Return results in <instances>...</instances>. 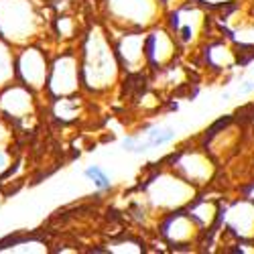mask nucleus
<instances>
[{"instance_id": "1", "label": "nucleus", "mask_w": 254, "mask_h": 254, "mask_svg": "<svg viewBox=\"0 0 254 254\" xmlns=\"http://www.w3.org/2000/svg\"><path fill=\"white\" fill-rule=\"evenodd\" d=\"M77 59L81 90H86L88 94L112 92L124 73L114 51L110 31L104 25H92L81 35Z\"/></svg>"}, {"instance_id": "2", "label": "nucleus", "mask_w": 254, "mask_h": 254, "mask_svg": "<svg viewBox=\"0 0 254 254\" xmlns=\"http://www.w3.org/2000/svg\"><path fill=\"white\" fill-rule=\"evenodd\" d=\"M49 8L43 0H0V37L14 49L39 43L51 27Z\"/></svg>"}, {"instance_id": "3", "label": "nucleus", "mask_w": 254, "mask_h": 254, "mask_svg": "<svg viewBox=\"0 0 254 254\" xmlns=\"http://www.w3.org/2000/svg\"><path fill=\"white\" fill-rule=\"evenodd\" d=\"M144 197L153 209L159 214H169V211L183 209L197 197L199 189L185 181L179 173H175L171 167L161 169L153 177H149L142 185Z\"/></svg>"}, {"instance_id": "4", "label": "nucleus", "mask_w": 254, "mask_h": 254, "mask_svg": "<svg viewBox=\"0 0 254 254\" xmlns=\"http://www.w3.org/2000/svg\"><path fill=\"white\" fill-rule=\"evenodd\" d=\"M102 8L114 31H149L167 12L163 0H102Z\"/></svg>"}, {"instance_id": "5", "label": "nucleus", "mask_w": 254, "mask_h": 254, "mask_svg": "<svg viewBox=\"0 0 254 254\" xmlns=\"http://www.w3.org/2000/svg\"><path fill=\"white\" fill-rule=\"evenodd\" d=\"M165 25L173 33L179 49H189L201 43L207 25H209V10L193 0H185V2L169 8L165 12Z\"/></svg>"}, {"instance_id": "6", "label": "nucleus", "mask_w": 254, "mask_h": 254, "mask_svg": "<svg viewBox=\"0 0 254 254\" xmlns=\"http://www.w3.org/2000/svg\"><path fill=\"white\" fill-rule=\"evenodd\" d=\"M49 75V57L37 43L14 49V81L23 83L35 94L45 92Z\"/></svg>"}, {"instance_id": "7", "label": "nucleus", "mask_w": 254, "mask_h": 254, "mask_svg": "<svg viewBox=\"0 0 254 254\" xmlns=\"http://www.w3.org/2000/svg\"><path fill=\"white\" fill-rule=\"evenodd\" d=\"M45 92L51 100L63 98V96H73L81 92L77 51L73 49L61 51L49 61V75H47Z\"/></svg>"}, {"instance_id": "8", "label": "nucleus", "mask_w": 254, "mask_h": 254, "mask_svg": "<svg viewBox=\"0 0 254 254\" xmlns=\"http://www.w3.org/2000/svg\"><path fill=\"white\" fill-rule=\"evenodd\" d=\"M159 234L163 236V240L173 246L175 250H191V246L197 244V240L201 238V228L195 224V220L189 216V211L183 209H175L163 214V220L159 224Z\"/></svg>"}, {"instance_id": "9", "label": "nucleus", "mask_w": 254, "mask_h": 254, "mask_svg": "<svg viewBox=\"0 0 254 254\" xmlns=\"http://www.w3.org/2000/svg\"><path fill=\"white\" fill-rule=\"evenodd\" d=\"M114 51L126 75L142 73L146 67V31H116Z\"/></svg>"}, {"instance_id": "10", "label": "nucleus", "mask_w": 254, "mask_h": 254, "mask_svg": "<svg viewBox=\"0 0 254 254\" xmlns=\"http://www.w3.org/2000/svg\"><path fill=\"white\" fill-rule=\"evenodd\" d=\"M37 114V94L18 81L8 83L0 90V116L10 120L14 126L27 122Z\"/></svg>"}, {"instance_id": "11", "label": "nucleus", "mask_w": 254, "mask_h": 254, "mask_svg": "<svg viewBox=\"0 0 254 254\" xmlns=\"http://www.w3.org/2000/svg\"><path fill=\"white\" fill-rule=\"evenodd\" d=\"M171 169L197 189L207 185L216 173V165L211 157L199 149H187L175 153L171 159Z\"/></svg>"}, {"instance_id": "12", "label": "nucleus", "mask_w": 254, "mask_h": 254, "mask_svg": "<svg viewBox=\"0 0 254 254\" xmlns=\"http://www.w3.org/2000/svg\"><path fill=\"white\" fill-rule=\"evenodd\" d=\"M242 242H254V201L240 197L232 203H222L218 226Z\"/></svg>"}, {"instance_id": "13", "label": "nucleus", "mask_w": 254, "mask_h": 254, "mask_svg": "<svg viewBox=\"0 0 254 254\" xmlns=\"http://www.w3.org/2000/svg\"><path fill=\"white\" fill-rule=\"evenodd\" d=\"M179 45L167 25H155L146 31V65L155 71H163L177 63Z\"/></svg>"}, {"instance_id": "14", "label": "nucleus", "mask_w": 254, "mask_h": 254, "mask_svg": "<svg viewBox=\"0 0 254 254\" xmlns=\"http://www.w3.org/2000/svg\"><path fill=\"white\" fill-rule=\"evenodd\" d=\"M203 57H205V65H209V69L214 71H230L238 65V53L226 41H211L205 43L203 47Z\"/></svg>"}, {"instance_id": "15", "label": "nucleus", "mask_w": 254, "mask_h": 254, "mask_svg": "<svg viewBox=\"0 0 254 254\" xmlns=\"http://www.w3.org/2000/svg\"><path fill=\"white\" fill-rule=\"evenodd\" d=\"M185 209L189 211V216L195 220V224L201 228V232H207L218 226L222 201H214L207 197H195Z\"/></svg>"}, {"instance_id": "16", "label": "nucleus", "mask_w": 254, "mask_h": 254, "mask_svg": "<svg viewBox=\"0 0 254 254\" xmlns=\"http://www.w3.org/2000/svg\"><path fill=\"white\" fill-rule=\"evenodd\" d=\"M81 110H83V100L77 94L53 98V104H51V114L55 116V120H59L63 124L75 122L81 116Z\"/></svg>"}, {"instance_id": "17", "label": "nucleus", "mask_w": 254, "mask_h": 254, "mask_svg": "<svg viewBox=\"0 0 254 254\" xmlns=\"http://www.w3.org/2000/svg\"><path fill=\"white\" fill-rule=\"evenodd\" d=\"M138 134L146 146V151L163 149V146H169L177 138V130L167 124H151L149 128H144V132H138Z\"/></svg>"}, {"instance_id": "18", "label": "nucleus", "mask_w": 254, "mask_h": 254, "mask_svg": "<svg viewBox=\"0 0 254 254\" xmlns=\"http://www.w3.org/2000/svg\"><path fill=\"white\" fill-rule=\"evenodd\" d=\"M14 81V47L0 37V90Z\"/></svg>"}, {"instance_id": "19", "label": "nucleus", "mask_w": 254, "mask_h": 254, "mask_svg": "<svg viewBox=\"0 0 254 254\" xmlns=\"http://www.w3.org/2000/svg\"><path fill=\"white\" fill-rule=\"evenodd\" d=\"M59 41H71L75 37H79V27L77 20L71 14H55L51 18V27H49Z\"/></svg>"}, {"instance_id": "20", "label": "nucleus", "mask_w": 254, "mask_h": 254, "mask_svg": "<svg viewBox=\"0 0 254 254\" xmlns=\"http://www.w3.org/2000/svg\"><path fill=\"white\" fill-rule=\"evenodd\" d=\"M83 177L92 183V187L98 193H108L112 191V177L102 165H88L83 169Z\"/></svg>"}, {"instance_id": "21", "label": "nucleus", "mask_w": 254, "mask_h": 254, "mask_svg": "<svg viewBox=\"0 0 254 254\" xmlns=\"http://www.w3.org/2000/svg\"><path fill=\"white\" fill-rule=\"evenodd\" d=\"M47 242L39 240V238H14L10 242V246H2L0 252H47Z\"/></svg>"}, {"instance_id": "22", "label": "nucleus", "mask_w": 254, "mask_h": 254, "mask_svg": "<svg viewBox=\"0 0 254 254\" xmlns=\"http://www.w3.org/2000/svg\"><path fill=\"white\" fill-rule=\"evenodd\" d=\"M16 165L10 146H0V179H4L12 173V167Z\"/></svg>"}, {"instance_id": "23", "label": "nucleus", "mask_w": 254, "mask_h": 254, "mask_svg": "<svg viewBox=\"0 0 254 254\" xmlns=\"http://www.w3.org/2000/svg\"><path fill=\"white\" fill-rule=\"evenodd\" d=\"M14 138V124L0 116V146H10Z\"/></svg>"}, {"instance_id": "24", "label": "nucleus", "mask_w": 254, "mask_h": 254, "mask_svg": "<svg viewBox=\"0 0 254 254\" xmlns=\"http://www.w3.org/2000/svg\"><path fill=\"white\" fill-rule=\"evenodd\" d=\"M250 94H254V75L242 79L240 86H238L234 92H228V94L222 96V98H230V96H250Z\"/></svg>"}, {"instance_id": "25", "label": "nucleus", "mask_w": 254, "mask_h": 254, "mask_svg": "<svg viewBox=\"0 0 254 254\" xmlns=\"http://www.w3.org/2000/svg\"><path fill=\"white\" fill-rule=\"evenodd\" d=\"M193 2L205 6L207 10L209 8H224V6H232V4H236L238 0H193Z\"/></svg>"}, {"instance_id": "26", "label": "nucleus", "mask_w": 254, "mask_h": 254, "mask_svg": "<svg viewBox=\"0 0 254 254\" xmlns=\"http://www.w3.org/2000/svg\"><path fill=\"white\" fill-rule=\"evenodd\" d=\"M244 197H248V199H252V201H254V185H252V187L248 189V191H246V195H244Z\"/></svg>"}, {"instance_id": "27", "label": "nucleus", "mask_w": 254, "mask_h": 254, "mask_svg": "<svg viewBox=\"0 0 254 254\" xmlns=\"http://www.w3.org/2000/svg\"><path fill=\"white\" fill-rule=\"evenodd\" d=\"M43 2H45V4H51V6H53V4H57V2H61V0H43Z\"/></svg>"}]
</instances>
